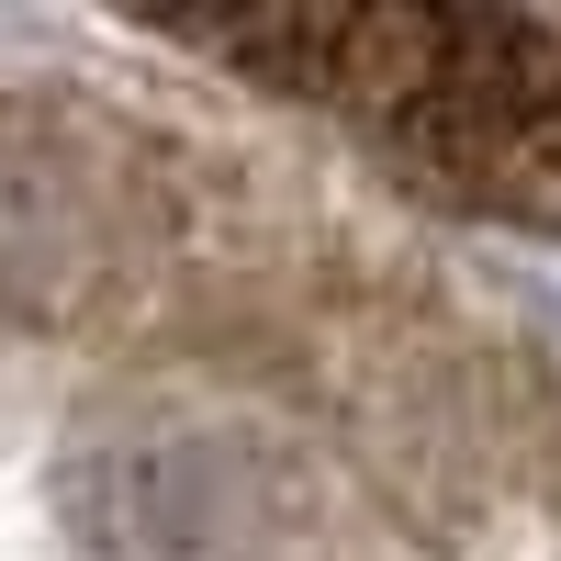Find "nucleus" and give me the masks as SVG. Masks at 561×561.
Instances as JSON below:
<instances>
[{"instance_id": "nucleus-1", "label": "nucleus", "mask_w": 561, "mask_h": 561, "mask_svg": "<svg viewBox=\"0 0 561 561\" xmlns=\"http://www.w3.org/2000/svg\"><path fill=\"white\" fill-rule=\"evenodd\" d=\"M382 147L449 192L561 214V23L550 12H427V68Z\"/></svg>"}]
</instances>
